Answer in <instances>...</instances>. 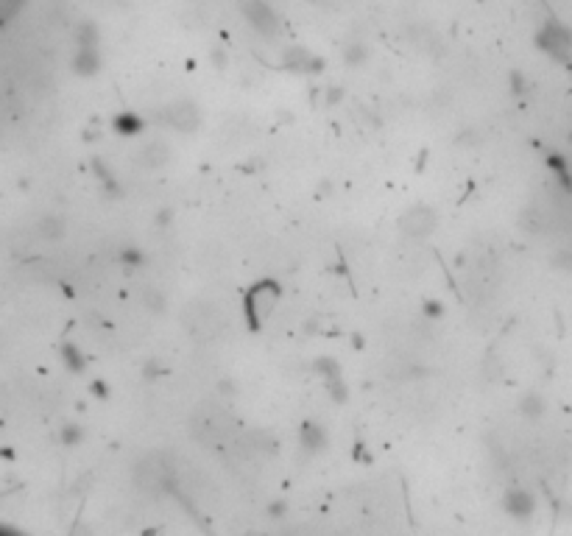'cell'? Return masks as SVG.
<instances>
[{
  "instance_id": "1",
  "label": "cell",
  "mask_w": 572,
  "mask_h": 536,
  "mask_svg": "<svg viewBox=\"0 0 572 536\" xmlns=\"http://www.w3.org/2000/svg\"><path fill=\"white\" fill-rule=\"evenodd\" d=\"M182 324H185V330L190 332L193 341L204 344V341H213V338L220 335L223 316L210 302H190V305L185 307V313H182Z\"/></svg>"
},
{
  "instance_id": "2",
  "label": "cell",
  "mask_w": 572,
  "mask_h": 536,
  "mask_svg": "<svg viewBox=\"0 0 572 536\" xmlns=\"http://www.w3.org/2000/svg\"><path fill=\"white\" fill-rule=\"evenodd\" d=\"M277 302H280V285L277 282L263 280L254 288H249L243 297V313L249 318V327L260 330V324L268 318V313L277 307Z\"/></svg>"
},
{
  "instance_id": "3",
  "label": "cell",
  "mask_w": 572,
  "mask_h": 536,
  "mask_svg": "<svg viewBox=\"0 0 572 536\" xmlns=\"http://www.w3.org/2000/svg\"><path fill=\"white\" fill-rule=\"evenodd\" d=\"M135 483L145 494H162V492H168L170 483H173V469L168 466V459L162 453L145 456L137 463V469H135Z\"/></svg>"
},
{
  "instance_id": "4",
  "label": "cell",
  "mask_w": 572,
  "mask_h": 536,
  "mask_svg": "<svg viewBox=\"0 0 572 536\" xmlns=\"http://www.w3.org/2000/svg\"><path fill=\"white\" fill-rule=\"evenodd\" d=\"M536 45H539L547 56H553L556 62H561V65H570L572 62V28H567V25L559 23V20H547V23L539 28Z\"/></svg>"
},
{
  "instance_id": "5",
  "label": "cell",
  "mask_w": 572,
  "mask_h": 536,
  "mask_svg": "<svg viewBox=\"0 0 572 536\" xmlns=\"http://www.w3.org/2000/svg\"><path fill=\"white\" fill-rule=\"evenodd\" d=\"M435 224H438V216L428 204H414L399 216V232L405 237H414V240L428 237L430 232L435 230Z\"/></svg>"
},
{
  "instance_id": "6",
  "label": "cell",
  "mask_w": 572,
  "mask_h": 536,
  "mask_svg": "<svg viewBox=\"0 0 572 536\" xmlns=\"http://www.w3.org/2000/svg\"><path fill=\"white\" fill-rule=\"evenodd\" d=\"M240 11L246 17V23L260 31L263 37H274L280 31V17L274 14V8L266 0H240Z\"/></svg>"
},
{
  "instance_id": "7",
  "label": "cell",
  "mask_w": 572,
  "mask_h": 536,
  "mask_svg": "<svg viewBox=\"0 0 572 536\" xmlns=\"http://www.w3.org/2000/svg\"><path fill=\"white\" fill-rule=\"evenodd\" d=\"M165 120L173 126V129H179V132H193L196 126H199V109L190 104V101H176V104H170L168 109H165Z\"/></svg>"
},
{
  "instance_id": "8",
  "label": "cell",
  "mask_w": 572,
  "mask_h": 536,
  "mask_svg": "<svg viewBox=\"0 0 572 536\" xmlns=\"http://www.w3.org/2000/svg\"><path fill=\"white\" fill-rule=\"evenodd\" d=\"M505 509H508V514H514V517H528V514H533L536 500H533L528 492L514 489V492L505 494Z\"/></svg>"
},
{
  "instance_id": "9",
  "label": "cell",
  "mask_w": 572,
  "mask_h": 536,
  "mask_svg": "<svg viewBox=\"0 0 572 536\" xmlns=\"http://www.w3.org/2000/svg\"><path fill=\"white\" fill-rule=\"evenodd\" d=\"M324 444H327L324 428L318 422H304L301 425V447L310 453H318V450H324Z\"/></svg>"
},
{
  "instance_id": "10",
  "label": "cell",
  "mask_w": 572,
  "mask_h": 536,
  "mask_svg": "<svg viewBox=\"0 0 572 536\" xmlns=\"http://www.w3.org/2000/svg\"><path fill=\"white\" fill-rule=\"evenodd\" d=\"M168 156H170V149L162 140H154V143H148L140 151V162H143L145 168H159V165L168 162Z\"/></svg>"
},
{
  "instance_id": "11",
  "label": "cell",
  "mask_w": 572,
  "mask_h": 536,
  "mask_svg": "<svg viewBox=\"0 0 572 536\" xmlns=\"http://www.w3.org/2000/svg\"><path fill=\"white\" fill-rule=\"evenodd\" d=\"M545 399L539 397V394H525L522 397V402H519V411L528 416V419H539L542 413H545Z\"/></svg>"
},
{
  "instance_id": "12",
  "label": "cell",
  "mask_w": 572,
  "mask_h": 536,
  "mask_svg": "<svg viewBox=\"0 0 572 536\" xmlns=\"http://www.w3.org/2000/svg\"><path fill=\"white\" fill-rule=\"evenodd\" d=\"M550 263H553V268H559V271H572V249H559V251L550 257Z\"/></svg>"
},
{
  "instance_id": "13",
  "label": "cell",
  "mask_w": 572,
  "mask_h": 536,
  "mask_svg": "<svg viewBox=\"0 0 572 536\" xmlns=\"http://www.w3.org/2000/svg\"><path fill=\"white\" fill-rule=\"evenodd\" d=\"M118 129H120L123 135H132V132H140V129H143V123H140L137 118H132V115H123V118L118 120Z\"/></svg>"
}]
</instances>
